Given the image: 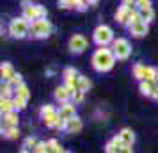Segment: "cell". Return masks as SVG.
Instances as JSON below:
<instances>
[{"mask_svg": "<svg viewBox=\"0 0 158 153\" xmlns=\"http://www.w3.org/2000/svg\"><path fill=\"white\" fill-rule=\"evenodd\" d=\"M153 87H155V82H149V80H140L139 82V91H140V95L148 96V98H149L151 93H153Z\"/></svg>", "mask_w": 158, "mask_h": 153, "instance_id": "obj_18", "label": "cell"}, {"mask_svg": "<svg viewBox=\"0 0 158 153\" xmlns=\"http://www.w3.org/2000/svg\"><path fill=\"white\" fill-rule=\"evenodd\" d=\"M87 4H89V6H94V4H98V0H85Z\"/></svg>", "mask_w": 158, "mask_h": 153, "instance_id": "obj_35", "label": "cell"}, {"mask_svg": "<svg viewBox=\"0 0 158 153\" xmlns=\"http://www.w3.org/2000/svg\"><path fill=\"white\" fill-rule=\"evenodd\" d=\"M9 34L16 39H25L27 36H30V22L23 16L13 18L9 22Z\"/></svg>", "mask_w": 158, "mask_h": 153, "instance_id": "obj_2", "label": "cell"}, {"mask_svg": "<svg viewBox=\"0 0 158 153\" xmlns=\"http://www.w3.org/2000/svg\"><path fill=\"white\" fill-rule=\"evenodd\" d=\"M0 110H2V114H7V112L16 110L13 98H2V102H0Z\"/></svg>", "mask_w": 158, "mask_h": 153, "instance_id": "obj_22", "label": "cell"}, {"mask_svg": "<svg viewBox=\"0 0 158 153\" xmlns=\"http://www.w3.org/2000/svg\"><path fill=\"white\" fill-rule=\"evenodd\" d=\"M9 84H11V86L15 87V91H16V89L20 87V86H23L25 82H23V77H22V75H20V73H16V75H15V79H13V80L9 82Z\"/></svg>", "mask_w": 158, "mask_h": 153, "instance_id": "obj_29", "label": "cell"}, {"mask_svg": "<svg viewBox=\"0 0 158 153\" xmlns=\"http://www.w3.org/2000/svg\"><path fill=\"white\" fill-rule=\"evenodd\" d=\"M20 135L18 126H2V137L4 139H16Z\"/></svg>", "mask_w": 158, "mask_h": 153, "instance_id": "obj_20", "label": "cell"}, {"mask_svg": "<svg viewBox=\"0 0 158 153\" xmlns=\"http://www.w3.org/2000/svg\"><path fill=\"white\" fill-rule=\"evenodd\" d=\"M144 4H149V0H137V7H140Z\"/></svg>", "mask_w": 158, "mask_h": 153, "instance_id": "obj_34", "label": "cell"}, {"mask_svg": "<svg viewBox=\"0 0 158 153\" xmlns=\"http://www.w3.org/2000/svg\"><path fill=\"white\" fill-rule=\"evenodd\" d=\"M30 6H32L30 0H22V9H27V7H30Z\"/></svg>", "mask_w": 158, "mask_h": 153, "instance_id": "obj_33", "label": "cell"}, {"mask_svg": "<svg viewBox=\"0 0 158 153\" xmlns=\"http://www.w3.org/2000/svg\"><path fill=\"white\" fill-rule=\"evenodd\" d=\"M20 123V117H18V110L7 112V114H2V126H18Z\"/></svg>", "mask_w": 158, "mask_h": 153, "instance_id": "obj_15", "label": "cell"}, {"mask_svg": "<svg viewBox=\"0 0 158 153\" xmlns=\"http://www.w3.org/2000/svg\"><path fill=\"white\" fill-rule=\"evenodd\" d=\"M91 62H93V68L96 70L98 73H105V71H110L115 64V55L114 52L107 48V46H100L96 48L91 57Z\"/></svg>", "mask_w": 158, "mask_h": 153, "instance_id": "obj_1", "label": "cell"}, {"mask_svg": "<svg viewBox=\"0 0 158 153\" xmlns=\"http://www.w3.org/2000/svg\"><path fill=\"white\" fill-rule=\"evenodd\" d=\"M20 153H30V151H29V150H25V148H22V151H20Z\"/></svg>", "mask_w": 158, "mask_h": 153, "instance_id": "obj_36", "label": "cell"}, {"mask_svg": "<svg viewBox=\"0 0 158 153\" xmlns=\"http://www.w3.org/2000/svg\"><path fill=\"white\" fill-rule=\"evenodd\" d=\"M32 153H48V146H46V142H41V141H39Z\"/></svg>", "mask_w": 158, "mask_h": 153, "instance_id": "obj_31", "label": "cell"}, {"mask_svg": "<svg viewBox=\"0 0 158 153\" xmlns=\"http://www.w3.org/2000/svg\"><path fill=\"white\" fill-rule=\"evenodd\" d=\"M13 102H15V109L20 112V110L27 109V102H29V100H25V98L20 96V95H15V96H13Z\"/></svg>", "mask_w": 158, "mask_h": 153, "instance_id": "obj_23", "label": "cell"}, {"mask_svg": "<svg viewBox=\"0 0 158 153\" xmlns=\"http://www.w3.org/2000/svg\"><path fill=\"white\" fill-rule=\"evenodd\" d=\"M0 75H2V82H11L16 75L13 64L11 62H2V66H0Z\"/></svg>", "mask_w": 158, "mask_h": 153, "instance_id": "obj_13", "label": "cell"}, {"mask_svg": "<svg viewBox=\"0 0 158 153\" xmlns=\"http://www.w3.org/2000/svg\"><path fill=\"white\" fill-rule=\"evenodd\" d=\"M59 116H60V119H66V121L77 117V107H75V103H71V102L60 103L59 105Z\"/></svg>", "mask_w": 158, "mask_h": 153, "instance_id": "obj_9", "label": "cell"}, {"mask_svg": "<svg viewBox=\"0 0 158 153\" xmlns=\"http://www.w3.org/2000/svg\"><path fill=\"white\" fill-rule=\"evenodd\" d=\"M16 95H20V96H23L25 100H29L30 98V93H29V87L23 84V86H20V87L16 89Z\"/></svg>", "mask_w": 158, "mask_h": 153, "instance_id": "obj_30", "label": "cell"}, {"mask_svg": "<svg viewBox=\"0 0 158 153\" xmlns=\"http://www.w3.org/2000/svg\"><path fill=\"white\" fill-rule=\"evenodd\" d=\"M22 11H23L22 16H23V18H27L30 23L36 22V20H41V18H46V16H48V11H46V7H44V6H41V4H32L30 7L22 9Z\"/></svg>", "mask_w": 158, "mask_h": 153, "instance_id": "obj_7", "label": "cell"}, {"mask_svg": "<svg viewBox=\"0 0 158 153\" xmlns=\"http://www.w3.org/2000/svg\"><path fill=\"white\" fill-rule=\"evenodd\" d=\"M131 11H133V9H126L124 6H121V7L115 11V20H117V23H121L123 27H124L126 22H128L130 15H131Z\"/></svg>", "mask_w": 158, "mask_h": 153, "instance_id": "obj_17", "label": "cell"}, {"mask_svg": "<svg viewBox=\"0 0 158 153\" xmlns=\"http://www.w3.org/2000/svg\"><path fill=\"white\" fill-rule=\"evenodd\" d=\"M133 77H135L137 80H146V66L142 64V62H137V64H133Z\"/></svg>", "mask_w": 158, "mask_h": 153, "instance_id": "obj_19", "label": "cell"}, {"mask_svg": "<svg viewBox=\"0 0 158 153\" xmlns=\"http://www.w3.org/2000/svg\"><path fill=\"white\" fill-rule=\"evenodd\" d=\"M37 142H39V141H37L36 137H27L25 139V142H23V148L29 150V151H34V148L37 146Z\"/></svg>", "mask_w": 158, "mask_h": 153, "instance_id": "obj_27", "label": "cell"}, {"mask_svg": "<svg viewBox=\"0 0 158 153\" xmlns=\"http://www.w3.org/2000/svg\"><path fill=\"white\" fill-rule=\"evenodd\" d=\"M89 89H91V80H89L87 77H84V75H80V79H78V91L87 93Z\"/></svg>", "mask_w": 158, "mask_h": 153, "instance_id": "obj_25", "label": "cell"}, {"mask_svg": "<svg viewBox=\"0 0 158 153\" xmlns=\"http://www.w3.org/2000/svg\"><path fill=\"white\" fill-rule=\"evenodd\" d=\"M39 117L48 128H59V123H60V116H59V109L53 107L50 103L43 105L39 109Z\"/></svg>", "mask_w": 158, "mask_h": 153, "instance_id": "obj_4", "label": "cell"}, {"mask_svg": "<svg viewBox=\"0 0 158 153\" xmlns=\"http://www.w3.org/2000/svg\"><path fill=\"white\" fill-rule=\"evenodd\" d=\"M57 6L59 9H77V2L75 0H59Z\"/></svg>", "mask_w": 158, "mask_h": 153, "instance_id": "obj_26", "label": "cell"}, {"mask_svg": "<svg viewBox=\"0 0 158 153\" xmlns=\"http://www.w3.org/2000/svg\"><path fill=\"white\" fill-rule=\"evenodd\" d=\"M156 79H158V70L156 68H153V66H146V80L155 82V84H156Z\"/></svg>", "mask_w": 158, "mask_h": 153, "instance_id": "obj_24", "label": "cell"}, {"mask_svg": "<svg viewBox=\"0 0 158 153\" xmlns=\"http://www.w3.org/2000/svg\"><path fill=\"white\" fill-rule=\"evenodd\" d=\"M93 41L98 46H107V45L114 43V30L110 29L108 25H98L93 32Z\"/></svg>", "mask_w": 158, "mask_h": 153, "instance_id": "obj_5", "label": "cell"}, {"mask_svg": "<svg viewBox=\"0 0 158 153\" xmlns=\"http://www.w3.org/2000/svg\"><path fill=\"white\" fill-rule=\"evenodd\" d=\"M149 98H151V100H156V102H158V84H155V87H153V93H151Z\"/></svg>", "mask_w": 158, "mask_h": 153, "instance_id": "obj_32", "label": "cell"}, {"mask_svg": "<svg viewBox=\"0 0 158 153\" xmlns=\"http://www.w3.org/2000/svg\"><path fill=\"white\" fill-rule=\"evenodd\" d=\"M128 30H130V34H131V36L139 39V37H144L148 32H149V23L144 22V20H139V22L133 23Z\"/></svg>", "mask_w": 158, "mask_h": 153, "instance_id": "obj_10", "label": "cell"}, {"mask_svg": "<svg viewBox=\"0 0 158 153\" xmlns=\"http://www.w3.org/2000/svg\"><path fill=\"white\" fill-rule=\"evenodd\" d=\"M117 137L121 139L123 144H128V146L135 144V134H133V130H130V128H123V130H119Z\"/></svg>", "mask_w": 158, "mask_h": 153, "instance_id": "obj_16", "label": "cell"}, {"mask_svg": "<svg viewBox=\"0 0 158 153\" xmlns=\"http://www.w3.org/2000/svg\"><path fill=\"white\" fill-rule=\"evenodd\" d=\"M52 32H53V25L46 18H41V20L30 23V37H34V39H46V37H50Z\"/></svg>", "mask_w": 158, "mask_h": 153, "instance_id": "obj_3", "label": "cell"}, {"mask_svg": "<svg viewBox=\"0 0 158 153\" xmlns=\"http://www.w3.org/2000/svg\"><path fill=\"white\" fill-rule=\"evenodd\" d=\"M82 128H84V123H82V119L77 116V117H73V119H69V121L66 123L64 132L66 134H78Z\"/></svg>", "mask_w": 158, "mask_h": 153, "instance_id": "obj_14", "label": "cell"}, {"mask_svg": "<svg viewBox=\"0 0 158 153\" xmlns=\"http://www.w3.org/2000/svg\"><path fill=\"white\" fill-rule=\"evenodd\" d=\"M156 84H158V79H156Z\"/></svg>", "mask_w": 158, "mask_h": 153, "instance_id": "obj_37", "label": "cell"}, {"mask_svg": "<svg viewBox=\"0 0 158 153\" xmlns=\"http://www.w3.org/2000/svg\"><path fill=\"white\" fill-rule=\"evenodd\" d=\"M53 98H55V102H59V103H66L73 98V91L69 87H66V86H59V87H55V91H53Z\"/></svg>", "mask_w": 158, "mask_h": 153, "instance_id": "obj_11", "label": "cell"}, {"mask_svg": "<svg viewBox=\"0 0 158 153\" xmlns=\"http://www.w3.org/2000/svg\"><path fill=\"white\" fill-rule=\"evenodd\" d=\"M46 146H48V153H68L62 146L59 144L57 139H50V141H46Z\"/></svg>", "mask_w": 158, "mask_h": 153, "instance_id": "obj_21", "label": "cell"}, {"mask_svg": "<svg viewBox=\"0 0 158 153\" xmlns=\"http://www.w3.org/2000/svg\"><path fill=\"white\" fill-rule=\"evenodd\" d=\"M137 9H139L140 20H144V22H148V23L155 20V9L151 6V2L149 4H144V6H140V7H137Z\"/></svg>", "mask_w": 158, "mask_h": 153, "instance_id": "obj_12", "label": "cell"}, {"mask_svg": "<svg viewBox=\"0 0 158 153\" xmlns=\"http://www.w3.org/2000/svg\"><path fill=\"white\" fill-rule=\"evenodd\" d=\"M112 52H114V55L117 61H126L131 55V45H130L128 39L117 37V39H114V43H112Z\"/></svg>", "mask_w": 158, "mask_h": 153, "instance_id": "obj_6", "label": "cell"}, {"mask_svg": "<svg viewBox=\"0 0 158 153\" xmlns=\"http://www.w3.org/2000/svg\"><path fill=\"white\" fill-rule=\"evenodd\" d=\"M62 77H64V80H71V79L78 77V71L75 68H66L64 71H62Z\"/></svg>", "mask_w": 158, "mask_h": 153, "instance_id": "obj_28", "label": "cell"}, {"mask_svg": "<svg viewBox=\"0 0 158 153\" xmlns=\"http://www.w3.org/2000/svg\"><path fill=\"white\" fill-rule=\"evenodd\" d=\"M68 48L71 53L75 55H78V53H84L87 48V37L82 36V34H73L69 37V41H68Z\"/></svg>", "mask_w": 158, "mask_h": 153, "instance_id": "obj_8", "label": "cell"}]
</instances>
